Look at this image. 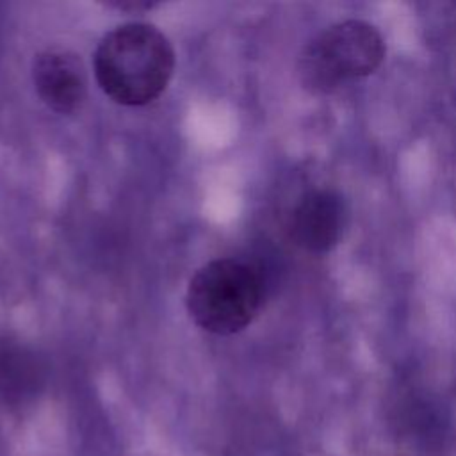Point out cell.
<instances>
[{
	"label": "cell",
	"instance_id": "obj_1",
	"mask_svg": "<svg viewBox=\"0 0 456 456\" xmlns=\"http://www.w3.org/2000/svg\"><path fill=\"white\" fill-rule=\"evenodd\" d=\"M93 69L100 89L112 102L141 107L166 91L175 71V50L157 27L130 21L100 39Z\"/></svg>",
	"mask_w": 456,
	"mask_h": 456
},
{
	"label": "cell",
	"instance_id": "obj_2",
	"mask_svg": "<svg viewBox=\"0 0 456 456\" xmlns=\"http://www.w3.org/2000/svg\"><path fill=\"white\" fill-rule=\"evenodd\" d=\"M264 301L258 269L239 258H217L200 267L185 290L189 317L214 335H233L253 322Z\"/></svg>",
	"mask_w": 456,
	"mask_h": 456
},
{
	"label": "cell",
	"instance_id": "obj_3",
	"mask_svg": "<svg viewBox=\"0 0 456 456\" xmlns=\"http://www.w3.org/2000/svg\"><path fill=\"white\" fill-rule=\"evenodd\" d=\"M383 57L385 43L378 28L362 20H346L328 27L303 48L297 69L306 89L331 93L370 75Z\"/></svg>",
	"mask_w": 456,
	"mask_h": 456
},
{
	"label": "cell",
	"instance_id": "obj_4",
	"mask_svg": "<svg viewBox=\"0 0 456 456\" xmlns=\"http://www.w3.org/2000/svg\"><path fill=\"white\" fill-rule=\"evenodd\" d=\"M347 210L342 196L331 189L306 192L292 208L289 232L292 240L310 253H326L338 244Z\"/></svg>",
	"mask_w": 456,
	"mask_h": 456
},
{
	"label": "cell",
	"instance_id": "obj_5",
	"mask_svg": "<svg viewBox=\"0 0 456 456\" xmlns=\"http://www.w3.org/2000/svg\"><path fill=\"white\" fill-rule=\"evenodd\" d=\"M32 82L39 100L57 114H73L86 102L87 77L73 52H41L32 62Z\"/></svg>",
	"mask_w": 456,
	"mask_h": 456
},
{
	"label": "cell",
	"instance_id": "obj_6",
	"mask_svg": "<svg viewBox=\"0 0 456 456\" xmlns=\"http://www.w3.org/2000/svg\"><path fill=\"white\" fill-rule=\"evenodd\" d=\"M107 7L118 9V11H130V12H142L157 5V2L151 0H109L105 2Z\"/></svg>",
	"mask_w": 456,
	"mask_h": 456
}]
</instances>
